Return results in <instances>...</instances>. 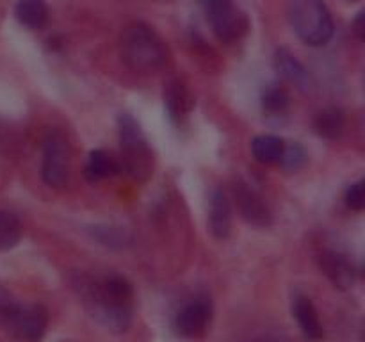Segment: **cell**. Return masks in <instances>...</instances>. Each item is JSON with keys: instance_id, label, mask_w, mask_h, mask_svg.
Masks as SVG:
<instances>
[{"instance_id": "cell-1", "label": "cell", "mask_w": 365, "mask_h": 342, "mask_svg": "<svg viewBox=\"0 0 365 342\" xmlns=\"http://www.w3.org/2000/svg\"><path fill=\"white\" fill-rule=\"evenodd\" d=\"M93 316L110 331H125L134 316V287L121 274L84 278L78 281Z\"/></svg>"}, {"instance_id": "cell-2", "label": "cell", "mask_w": 365, "mask_h": 342, "mask_svg": "<svg viewBox=\"0 0 365 342\" xmlns=\"http://www.w3.org/2000/svg\"><path fill=\"white\" fill-rule=\"evenodd\" d=\"M121 57L132 70L155 71L166 64L168 46L155 28L135 21L121 34Z\"/></svg>"}, {"instance_id": "cell-3", "label": "cell", "mask_w": 365, "mask_h": 342, "mask_svg": "<svg viewBox=\"0 0 365 342\" xmlns=\"http://www.w3.org/2000/svg\"><path fill=\"white\" fill-rule=\"evenodd\" d=\"M118 134L121 146V171L135 182H146L153 173V152L141 125L132 114L118 116Z\"/></svg>"}, {"instance_id": "cell-4", "label": "cell", "mask_w": 365, "mask_h": 342, "mask_svg": "<svg viewBox=\"0 0 365 342\" xmlns=\"http://www.w3.org/2000/svg\"><path fill=\"white\" fill-rule=\"evenodd\" d=\"M289 20L296 36L310 46L327 45L334 36V18L323 0H292Z\"/></svg>"}, {"instance_id": "cell-5", "label": "cell", "mask_w": 365, "mask_h": 342, "mask_svg": "<svg viewBox=\"0 0 365 342\" xmlns=\"http://www.w3.org/2000/svg\"><path fill=\"white\" fill-rule=\"evenodd\" d=\"M210 27L220 41L234 43L248 32L250 21L234 0H202Z\"/></svg>"}, {"instance_id": "cell-6", "label": "cell", "mask_w": 365, "mask_h": 342, "mask_svg": "<svg viewBox=\"0 0 365 342\" xmlns=\"http://www.w3.org/2000/svg\"><path fill=\"white\" fill-rule=\"evenodd\" d=\"M41 177L53 189L64 187L70 177V146L59 128H50L43 139Z\"/></svg>"}, {"instance_id": "cell-7", "label": "cell", "mask_w": 365, "mask_h": 342, "mask_svg": "<svg viewBox=\"0 0 365 342\" xmlns=\"http://www.w3.org/2000/svg\"><path fill=\"white\" fill-rule=\"evenodd\" d=\"M212 323V303L209 296H196L175 316V328L184 337H202Z\"/></svg>"}, {"instance_id": "cell-8", "label": "cell", "mask_w": 365, "mask_h": 342, "mask_svg": "<svg viewBox=\"0 0 365 342\" xmlns=\"http://www.w3.org/2000/svg\"><path fill=\"white\" fill-rule=\"evenodd\" d=\"M46 328H48V312L45 306L38 303L31 305L20 303L7 330L24 342H39L45 337Z\"/></svg>"}, {"instance_id": "cell-9", "label": "cell", "mask_w": 365, "mask_h": 342, "mask_svg": "<svg viewBox=\"0 0 365 342\" xmlns=\"http://www.w3.org/2000/svg\"><path fill=\"white\" fill-rule=\"evenodd\" d=\"M232 195H234L235 205H237L239 212L246 223L259 228H267L273 223V214H271L266 200L252 185L237 180L232 185Z\"/></svg>"}, {"instance_id": "cell-10", "label": "cell", "mask_w": 365, "mask_h": 342, "mask_svg": "<svg viewBox=\"0 0 365 342\" xmlns=\"http://www.w3.org/2000/svg\"><path fill=\"white\" fill-rule=\"evenodd\" d=\"M164 107L175 123H182L195 109V96L180 78H171L164 88Z\"/></svg>"}, {"instance_id": "cell-11", "label": "cell", "mask_w": 365, "mask_h": 342, "mask_svg": "<svg viewBox=\"0 0 365 342\" xmlns=\"http://www.w3.org/2000/svg\"><path fill=\"white\" fill-rule=\"evenodd\" d=\"M319 266L335 287L346 291V289H351L353 284H355V269H353L351 262L339 252L330 249V252L321 253Z\"/></svg>"}, {"instance_id": "cell-12", "label": "cell", "mask_w": 365, "mask_h": 342, "mask_svg": "<svg viewBox=\"0 0 365 342\" xmlns=\"http://www.w3.org/2000/svg\"><path fill=\"white\" fill-rule=\"evenodd\" d=\"M209 228L212 235L220 241L227 239L232 230V207L227 192L216 189L210 196L209 205Z\"/></svg>"}, {"instance_id": "cell-13", "label": "cell", "mask_w": 365, "mask_h": 342, "mask_svg": "<svg viewBox=\"0 0 365 342\" xmlns=\"http://www.w3.org/2000/svg\"><path fill=\"white\" fill-rule=\"evenodd\" d=\"M292 314L299 324V330L309 341H321L324 337L323 324H321L319 314L314 306L312 299L307 296H296L292 303Z\"/></svg>"}, {"instance_id": "cell-14", "label": "cell", "mask_w": 365, "mask_h": 342, "mask_svg": "<svg viewBox=\"0 0 365 342\" xmlns=\"http://www.w3.org/2000/svg\"><path fill=\"white\" fill-rule=\"evenodd\" d=\"M274 70L282 75L287 82L294 84L299 89H309L310 88V77L307 68L292 56L289 50L280 48L274 53Z\"/></svg>"}, {"instance_id": "cell-15", "label": "cell", "mask_w": 365, "mask_h": 342, "mask_svg": "<svg viewBox=\"0 0 365 342\" xmlns=\"http://www.w3.org/2000/svg\"><path fill=\"white\" fill-rule=\"evenodd\" d=\"M121 171L120 162L103 150H91L88 155V162L84 166V175L89 182H100L114 177Z\"/></svg>"}, {"instance_id": "cell-16", "label": "cell", "mask_w": 365, "mask_h": 342, "mask_svg": "<svg viewBox=\"0 0 365 342\" xmlns=\"http://www.w3.org/2000/svg\"><path fill=\"white\" fill-rule=\"evenodd\" d=\"M14 16L20 25L31 31H38L45 27L48 20V6L45 0H18L14 6Z\"/></svg>"}, {"instance_id": "cell-17", "label": "cell", "mask_w": 365, "mask_h": 342, "mask_svg": "<svg viewBox=\"0 0 365 342\" xmlns=\"http://www.w3.org/2000/svg\"><path fill=\"white\" fill-rule=\"evenodd\" d=\"M314 128L324 139H339L346 128V118L339 107H327L319 110L314 120Z\"/></svg>"}, {"instance_id": "cell-18", "label": "cell", "mask_w": 365, "mask_h": 342, "mask_svg": "<svg viewBox=\"0 0 365 342\" xmlns=\"http://www.w3.org/2000/svg\"><path fill=\"white\" fill-rule=\"evenodd\" d=\"M285 142L278 135L264 134L257 135L252 141V153L255 160L260 164H277L280 162L282 153H284Z\"/></svg>"}, {"instance_id": "cell-19", "label": "cell", "mask_w": 365, "mask_h": 342, "mask_svg": "<svg viewBox=\"0 0 365 342\" xmlns=\"http://www.w3.org/2000/svg\"><path fill=\"white\" fill-rule=\"evenodd\" d=\"M24 227L9 210H0V252L13 249L20 242Z\"/></svg>"}, {"instance_id": "cell-20", "label": "cell", "mask_w": 365, "mask_h": 342, "mask_svg": "<svg viewBox=\"0 0 365 342\" xmlns=\"http://www.w3.org/2000/svg\"><path fill=\"white\" fill-rule=\"evenodd\" d=\"M260 102H262L264 113L271 114V116H277V114H282L287 110L291 98H289V93L284 88H280L278 84H271L269 88L264 89Z\"/></svg>"}, {"instance_id": "cell-21", "label": "cell", "mask_w": 365, "mask_h": 342, "mask_svg": "<svg viewBox=\"0 0 365 342\" xmlns=\"http://www.w3.org/2000/svg\"><path fill=\"white\" fill-rule=\"evenodd\" d=\"M307 162V152L302 145L298 142H292V145H285L284 153H282L280 164L287 170H299V167L305 166Z\"/></svg>"}, {"instance_id": "cell-22", "label": "cell", "mask_w": 365, "mask_h": 342, "mask_svg": "<svg viewBox=\"0 0 365 342\" xmlns=\"http://www.w3.org/2000/svg\"><path fill=\"white\" fill-rule=\"evenodd\" d=\"M18 306H20V303L16 301V298L4 285H0V326H9Z\"/></svg>"}, {"instance_id": "cell-23", "label": "cell", "mask_w": 365, "mask_h": 342, "mask_svg": "<svg viewBox=\"0 0 365 342\" xmlns=\"http://www.w3.org/2000/svg\"><path fill=\"white\" fill-rule=\"evenodd\" d=\"M346 205L349 207L351 210H360L365 209V191H364V180L355 182L353 185H349L348 191H346Z\"/></svg>"}, {"instance_id": "cell-24", "label": "cell", "mask_w": 365, "mask_h": 342, "mask_svg": "<svg viewBox=\"0 0 365 342\" xmlns=\"http://www.w3.org/2000/svg\"><path fill=\"white\" fill-rule=\"evenodd\" d=\"M353 27H355L356 36H359L360 39H364V13H360L359 16H356V20L353 21Z\"/></svg>"}]
</instances>
